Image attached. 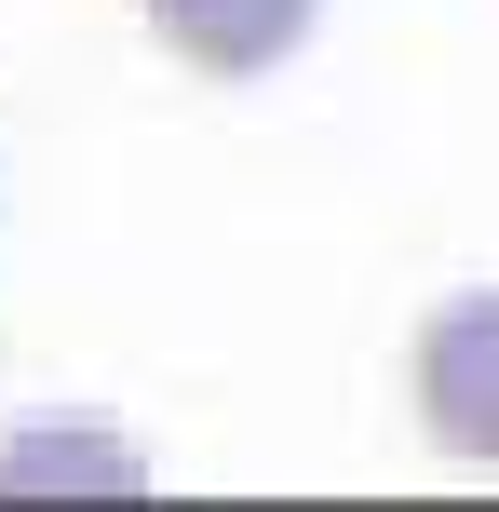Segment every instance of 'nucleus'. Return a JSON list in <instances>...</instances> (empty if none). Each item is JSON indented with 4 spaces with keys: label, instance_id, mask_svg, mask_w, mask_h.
Instances as JSON below:
<instances>
[{
    "label": "nucleus",
    "instance_id": "obj_1",
    "mask_svg": "<svg viewBox=\"0 0 499 512\" xmlns=\"http://www.w3.org/2000/svg\"><path fill=\"white\" fill-rule=\"evenodd\" d=\"M405 405H419L432 459L499 472V283H459V297L419 324V351H405Z\"/></svg>",
    "mask_w": 499,
    "mask_h": 512
},
{
    "label": "nucleus",
    "instance_id": "obj_2",
    "mask_svg": "<svg viewBox=\"0 0 499 512\" xmlns=\"http://www.w3.org/2000/svg\"><path fill=\"white\" fill-rule=\"evenodd\" d=\"M135 27H149L189 81H270L324 27V0H135Z\"/></svg>",
    "mask_w": 499,
    "mask_h": 512
},
{
    "label": "nucleus",
    "instance_id": "obj_3",
    "mask_svg": "<svg viewBox=\"0 0 499 512\" xmlns=\"http://www.w3.org/2000/svg\"><path fill=\"white\" fill-rule=\"evenodd\" d=\"M54 486L135 499V486H149V459H135L122 432H81V418H27V432H0V499H54Z\"/></svg>",
    "mask_w": 499,
    "mask_h": 512
}]
</instances>
